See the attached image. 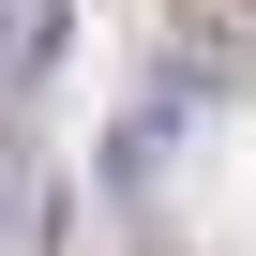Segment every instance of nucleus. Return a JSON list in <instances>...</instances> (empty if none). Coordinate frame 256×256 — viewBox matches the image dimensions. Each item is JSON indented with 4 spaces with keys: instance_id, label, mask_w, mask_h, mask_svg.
<instances>
[{
    "instance_id": "1",
    "label": "nucleus",
    "mask_w": 256,
    "mask_h": 256,
    "mask_svg": "<svg viewBox=\"0 0 256 256\" xmlns=\"http://www.w3.org/2000/svg\"><path fill=\"white\" fill-rule=\"evenodd\" d=\"M196 120H211V90H181V76H166V90H136V106L106 120V196H120V211H151V196H166V166L196 151Z\"/></svg>"
},
{
    "instance_id": "2",
    "label": "nucleus",
    "mask_w": 256,
    "mask_h": 256,
    "mask_svg": "<svg viewBox=\"0 0 256 256\" xmlns=\"http://www.w3.org/2000/svg\"><path fill=\"white\" fill-rule=\"evenodd\" d=\"M166 76L181 90H256V0H166Z\"/></svg>"
},
{
    "instance_id": "3",
    "label": "nucleus",
    "mask_w": 256,
    "mask_h": 256,
    "mask_svg": "<svg viewBox=\"0 0 256 256\" xmlns=\"http://www.w3.org/2000/svg\"><path fill=\"white\" fill-rule=\"evenodd\" d=\"M0 211H16V136H0Z\"/></svg>"
}]
</instances>
